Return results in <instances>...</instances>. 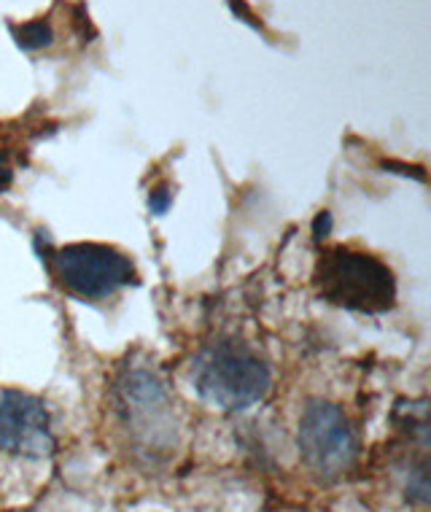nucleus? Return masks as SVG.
Instances as JSON below:
<instances>
[{
    "mask_svg": "<svg viewBox=\"0 0 431 512\" xmlns=\"http://www.w3.org/2000/svg\"><path fill=\"white\" fill-rule=\"evenodd\" d=\"M54 275L81 300H108L124 286L135 283V267L122 251L103 243H71L54 251Z\"/></svg>",
    "mask_w": 431,
    "mask_h": 512,
    "instance_id": "3",
    "label": "nucleus"
},
{
    "mask_svg": "<svg viewBox=\"0 0 431 512\" xmlns=\"http://www.w3.org/2000/svg\"><path fill=\"white\" fill-rule=\"evenodd\" d=\"M119 413L135 440L151 451H165L176 442V421L168 391L151 372L130 370L116 383Z\"/></svg>",
    "mask_w": 431,
    "mask_h": 512,
    "instance_id": "5",
    "label": "nucleus"
},
{
    "mask_svg": "<svg viewBox=\"0 0 431 512\" xmlns=\"http://www.w3.org/2000/svg\"><path fill=\"white\" fill-rule=\"evenodd\" d=\"M194 391L205 405L224 413H243L259 405L273 386L270 367L248 345L224 340L194 359Z\"/></svg>",
    "mask_w": 431,
    "mask_h": 512,
    "instance_id": "1",
    "label": "nucleus"
},
{
    "mask_svg": "<svg viewBox=\"0 0 431 512\" xmlns=\"http://www.w3.org/2000/svg\"><path fill=\"white\" fill-rule=\"evenodd\" d=\"M17 41L22 49H41L52 44V27L46 22H27L17 27Z\"/></svg>",
    "mask_w": 431,
    "mask_h": 512,
    "instance_id": "7",
    "label": "nucleus"
},
{
    "mask_svg": "<svg viewBox=\"0 0 431 512\" xmlns=\"http://www.w3.org/2000/svg\"><path fill=\"white\" fill-rule=\"evenodd\" d=\"M170 200H173V195H170L168 186H159V189H154L149 195V208L157 213V216H162V213L170 208Z\"/></svg>",
    "mask_w": 431,
    "mask_h": 512,
    "instance_id": "8",
    "label": "nucleus"
},
{
    "mask_svg": "<svg viewBox=\"0 0 431 512\" xmlns=\"http://www.w3.org/2000/svg\"><path fill=\"white\" fill-rule=\"evenodd\" d=\"M316 292L337 308L356 313H386L396 305V278L378 256L351 251V248H326L318 256Z\"/></svg>",
    "mask_w": 431,
    "mask_h": 512,
    "instance_id": "2",
    "label": "nucleus"
},
{
    "mask_svg": "<svg viewBox=\"0 0 431 512\" xmlns=\"http://www.w3.org/2000/svg\"><path fill=\"white\" fill-rule=\"evenodd\" d=\"M11 184V170L6 165H0V189H6Z\"/></svg>",
    "mask_w": 431,
    "mask_h": 512,
    "instance_id": "10",
    "label": "nucleus"
},
{
    "mask_svg": "<svg viewBox=\"0 0 431 512\" xmlns=\"http://www.w3.org/2000/svg\"><path fill=\"white\" fill-rule=\"evenodd\" d=\"M329 232H332V213L321 211L316 216V221H313V238L324 240Z\"/></svg>",
    "mask_w": 431,
    "mask_h": 512,
    "instance_id": "9",
    "label": "nucleus"
},
{
    "mask_svg": "<svg viewBox=\"0 0 431 512\" xmlns=\"http://www.w3.org/2000/svg\"><path fill=\"white\" fill-rule=\"evenodd\" d=\"M297 442H300L302 461L308 464L310 472L326 480L348 472L356 459V437L348 415L324 399H310L302 407Z\"/></svg>",
    "mask_w": 431,
    "mask_h": 512,
    "instance_id": "4",
    "label": "nucleus"
},
{
    "mask_svg": "<svg viewBox=\"0 0 431 512\" xmlns=\"http://www.w3.org/2000/svg\"><path fill=\"white\" fill-rule=\"evenodd\" d=\"M0 451L44 459L54 451L52 415L33 394L3 391L0 394Z\"/></svg>",
    "mask_w": 431,
    "mask_h": 512,
    "instance_id": "6",
    "label": "nucleus"
}]
</instances>
